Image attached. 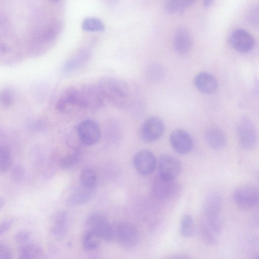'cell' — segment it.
<instances>
[{
	"instance_id": "1",
	"label": "cell",
	"mask_w": 259,
	"mask_h": 259,
	"mask_svg": "<svg viewBox=\"0 0 259 259\" xmlns=\"http://www.w3.org/2000/svg\"><path fill=\"white\" fill-rule=\"evenodd\" d=\"M104 100L97 85L78 84L68 87L61 93L56 108L63 113L75 109L96 111L103 107Z\"/></svg>"
},
{
	"instance_id": "2",
	"label": "cell",
	"mask_w": 259,
	"mask_h": 259,
	"mask_svg": "<svg viewBox=\"0 0 259 259\" xmlns=\"http://www.w3.org/2000/svg\"><path fill=\"white\" fill-rule=\"evenodd\" d=\"M97 85L104 100L113 106L121 109L132 106L133 102L132 90L125 80L107 76L101 78Z\"/></svg>"
},
{
	"instance_id": "3",
	"label": "cell",
	"mask_w": 259,
	"mask_h": 259,
	"mask_svg": "<svg viewBox=\"0 0 259 259\" xmlns=\"http://www.w3.org/2000/svg\"><path fill=\"white\" fill-rule=\"evenodd\" d=\"M222 208V201L220 195L215 192L208 194L204 201L202 220L218 234L222 228L220 219Z\"/></svg>"
},
{
	"instance_id": "4",
	"label": "cell",
	"mask_w": 259,
	"mask_h": 259,
	"mask_svg": "<svg viewBox=\"0 0 259 259\" xmlns=\"http://www.w3.org/2000/svg\"><path fill=\"white\" fill-rule=\"evenodd\" d=\"M112 226L114 238L122 246L131 249L137 246L139 241V233L135 225L126 221H117Z\"/></svg>"
},
{
	"instance_id": "5",
	"label": "cell",
	"mask_w": 259,
	"mask_h": 259,
	"mask_svg": "<svg viewBox=\"0 0 259 259\" xmlns=\"http://www.w3.org/2000/svg\"><path fill=\"white\" fill-rule=\"evenodd\" d=\"M233 199L241 209L248 210L257 208L259 207V190L250 185H242L235 189Z\"/></svg>"
},
{
	"instance_id": "6",
	"label": "cell",
	"mask_w": 259,
	"mask_h": 259,
	"mask_svg": "<svg viewBox=\"0 0 259 259\" xmlns=\"http://www.w3.org/2000/svg\"><path fill=\"white\" fill-rule=\"evenodd\" d=\"M76 134L81 144L89 146L98 142L101 137V128L94 120L88 119L80 122L76 129Z\"/></svg>"
},
{
	"instance_id": "7",
	"label": "cell",
	"mask_w": 259,
	"mask_h": 259,
	"mask_svg": "<svg viewBox=\"0 0 259 259\" xmlns=\"http://www.w3.org/2000/svg\"><path fill=\"white\" fill-rule=\"evenodd\" d=\"M164 131V124L159 117L151 116L146 119L141 125L139 136L146 143H152L159 139Z\"/></svg>"
},
{
	"instance_id": "8",
	"label": "cell",
	"mask_w": 259,
	"mask_h": 259,
	"mask_svg": "<svg viewBox=\"0 0 259 259\" xmlns=\"http://www.w3.org/2000/svg\"><path fill=\"white\" fill-rule=\"evenodd\" d=\"M86 226L88 230L94 231L101 239L110 241L114 238L112 225L99 212H94L88 217Z\"/></svg>"
},
{
	"instance_id": "9",
	"label": "cell",
	"mask_w": 259,
	"mask_h": 259,
	"mask_svg": "<svg viewBox=\"0 0 259 259\" xmlns=\"http://www.w3.org/2000/svg\"><path fill=\"white\" fill-rule=\"evenodd\" d=\"M237 134L240 145L245 149H253L257 143V135L252 120L242 117L237 126Z\"/></svg>"
},
{
	"instance_id": "10",
	"label": "cell",
	"mask_w": 259,
	"mask_h": 259,
	"mask_svg": "<svg viewBox=\"0 0 259 259\" xmlns=\"http://www.w3.org/2000/svg\"><path fill=\"white\" fill-rule=\"evenodd\" d=\"M179 191V186L175 180L157 177L152 185L153 196L160 200H167L174 197Z\"/></svg>"
},
{
	"instance_id": "11",
	"label": "cell",
	"mask_w": 259,
	"mask_h": 259,
	"mask_svg": "<svg viewBox=\"0 0 259 259\" xmlns=\"http://www.w3.org/2000/svg\"><path fill=\"white\" fill-rule=\"evenodd\" d=\"M169 141L173 149L181 155L190 153L194 147L191 135L182 128H177L172 131L170 135Z\"/></svg>"
},
{
	"instance_id": "12",
	"label": "cell",
	"mask_w": 259,
	"mask_h": 259,
	"mask_svg": "<svg viewBox=\"0 0 259 259\" xmlns=\"http://www.w3.org/2000/svg\"><path fill=\"white\" fill-rule=\"evenodd\" d=\"M133 163L138 173L143 176H147L155 170L157 161L152 152L147 149H142L135 154Z\"/></svg>"
},
{
	"instance_id": "13",
	"label": "cell",
	"mask_w": 259,
	"mask_h": 259,
	"mask_svg": "<svg viewBox=\"0 0 259 259\" xmlns=\"http://www.w3.org/2000/svg\"><path fill=\"white\" fill-rule=\"evenodd\" d=\"M229 42L234 50L241 53L250 52L254 46L252 35L243 29L233 30L229 36Z\"/></svg>"
},
{
	"instance_id": "14",
	"label": "cell",
	"mask_w": 259,
	"mask_h": 259,
	"mask_svg": "<svg viewBox=\"0 0 259 259\" xmlns=\"http://www.w3.org/2000/svg\"><path fill=\"white\" fill-rule=\"evenodd\" d=\"M182 169V165L175 157L164 154L160 156L158 161L159 176L161 178L175 180Z\"/></svg>"
},
{
	"instance_id": "15",
	"label": "cell",
	"mask_w": 259,
	"mask_h": 259,
	"mask_svg": "<svg viewBox=\"0 0 259 259\" xmlns=\"http://www.w3.org/2000/svg\"><path fill=\"white\" fill-rule=\"evenodd\" d=\"M193 40L189 31L185 27L181 26L175 34L174 46L175 51L180 55L187 54L191 50Z\"/></svg>"
},
{
	"instance_id": "16",
	"label": "cell",
	"mask_w": 259,
	"mask_h": 259,
	"mask_svg": "<svg viewBox=\"0 0 259 259\" xmlns=\"http://www.w3.org/2000/svg\"><path fill=\"white\" fill-rule=\"evenodd\" d=\"M194 84L196 89L201 93L210 94L218 88V82L215 78L207 72H200L194 78Z\"/></svg>"
},
{
	"instance_id": "17",
	"label": "cell",
	"mask_w": 259,
	"mask_h": 259,
	"mask_svg": "<svg viewBox=\"0 0 259 259\" xmlns=\"http://www.w3.org/2000/svg\"><path fill=\"white\" fill-rule=\"evenodd\" d=\"M90 51L82 50L68 59L63 65V71L66 73H71L83 66L91 57Z\"/></svg>"
},
{
	"instance_id": "18",
	"label": "cell",
	"mask_w": 259,
	"mask_h": 259,
	"mask_svg": "<svg viewBox=\"0 0 259 259\" xmlns=\"http://www.w3.org/2000/svg\"><path fill=\"white\" fill-rule=\"evenodd\" d=\"M204 138L207 144L213 149H222L226 145L225 135L223 131L219 128H209L206 131Z\"/></svg>"
},
{
	"instance_id": "19",
	"label": "cell",
	"mask_w": 259,
	"mask_h": 259,
	"mask_svg": "<svg viewBox=\"0 0 259 259\" xmlns=\"http://www.w3.org/2000/svg\"><path fill=\"white\" fill-rule=\"evenodd\" d=\"M67 228V213L65 211H60L54 217V223L51 227V232L57 239H61L66 234Z\"/></svg>"
},
{
	"instance_id": "20",
	"label": "cell",
	"mask_w": 259,
	"mask_h": 259,
	"mask_svg": "<svg viewBox=\"0 0 259 259\" xmlns=\"http://www.w3.org/2000/svg\"><path fill=\"white\" fill-rule=\"evenodd\" d=\"M19 257L23 259L40 258L44 255L41 247L34 244L22 245L19 249Z\"/></svg>"
},
{
	"instance_id": "21",
	"label": "cell",
	"mask_w": 259,
	"mask_h": 259,
	"mask_svg": "<svg viewBox=\"0 0 259 259\" xmlns=\"http://www.w3.org/2000/svg\"><path fill=\"white\" fill-rule=\"evenodd\" d=\"M92 195L90 190H77L70 196L67 203L70 206L80 205L88 202Z\"/></svg>"
},
{
	"instance_id": "22",
	"label": "cell",
	"mask_w": 259,
	"mask_h": 259,
	"mask_svg": "<svg viewBox=\"0 0 259 259\" xmlns=\"http://www.w3.org/2000/svg\"><path fill=\"white\" fill-rule=\"evenodd\" d=\"M80 181L84 189L93 190L97 184V175L92 168H83L80 174Z\"/></svg>"
},
{
	"instance_id": "23",
	"label": "cell",
	"mask_w": 259,
	"mask_h": 259,
	"mask_svg": "<svg viewBox=\"0 0 259 259\" xmlns=\"http://www.w3.org/2000/svg\"><path fill=\"white\" fill-rule=\"evenodd\" d=\"M197 0H167L165 5V11L170 14L182 11L191 7Z\"/></svg>"
},
{
	"instance_id": "24",
	"label": "cell",
	"mask_w": 259,
	"mask_h": 259,
	"mask_svg": "<svg viewBox=\"0 0 259 259\" xmlns=\"http://www.w3.org/2000/svg\"><path fill=\"white\" fill-rule=\"evenodd\" d=\"M165 75V71L162 66L157 64L148 65L145 71L146 78L150 81L157 82L162 80Z\"/></svg>"
},
{
	"instance_id": "25",
	"label": "cell",
	"mask_w": 259,
	"mask_h": 259,
	"mask_svg": "<svg viewBox=\"0 0 259 259\" xmlns=\"http://www.w3.org/2000/svg\"><path fill=\"white\" fill-rule=\"evenodd\" d=\"M100 238L94 231L88 230L83 237L82 244L84 249H96L100 245Z\"/></svg>"
},
{
	"instance_id": "26",
	"label": "cell",
	"mask_w": 259,
	"mask_h": 259,
	"mask_svg": "<svg viewBox=\"0 0 259 259\" xmlns=\"http://www.w3.org/2000/svg\"><path fill=\"white\" fill-rule=\"evenodd\" d=\"M83 30L90 32H101L104 30L105 26L102 21L95 17H88L82 23Z\"/></svg>"
},
{
	"instance_id": "27",
	"label": "cell",
	"mask_w": 259,
	"mask_h": 259,
	"mask_svg": "<svg viewBox=\"0 0 259 259\" xmlns=\"http://www.w3.org/2000/svg\"><path fill=\"white\" fill-rule=\"evenodd\" d=\"M195 232V224L193 218L189 215H184L181 221L180 232L185 238L192 236Z\"/></svg>"
},
{
	"instance_id": "28",
	"label": "cell",
	"mask_w": 259,
	"mask_h": 259,
	"mask_svg": "<svg viewBox=\"0 0 259 259\" xmlns=\"http://www.w3.org/2000/svg\"><path fill=\"white\" fill-rule=\"evenodd\" d=\"M200 230L202 236L206 243L212 246L218 244V234L202 221L201 222Z\"/></svg>"
},
{
	"instance_id": "29",
	"label": "cell",
	"mask_w": 259,
	"mask_h": 259,
	"mask_svg": "<svg viewBox=\"0 0 259 259\" xmlns=\"http://www.w3.org/2000/svg\"><path fill=\"white\" fill-rule=\"evenodd\" d=\"M11 164V153L10 148L6 145L0 148V170L2 173L6 172Z\"/></svg>"
},
{
	"instance_id": "30",
	"label": "cell",
	"mask_w": 259,
	"mask_h": 259,
	"mask_svg": "<svg viewBox=\"0 0 259 259\" xmlns=\"http://www.w3.org/2000/svg\"><path fill=\"white\" fill-rule=\"evenodd\" d=\"M80 155L79 149H75L73 153L62 158L60 162L61 167L64 169H69L76 165L80 160Z\"/></svg>"
},
{
	"instance_id": "31",
	"label": "cell",
	"mask_w": 259,
	"mask_h": 259,
	"mask_svg": "<svg viewBox=\"0 0 259 259\" xmlns=\"http://www.w3.org/2000/svg\"><path fill=\"white\" fill-rule=\"evenodd\" d=\"M15 100V93L10 88H6L1 92V104L4 107L8 108L12 106Z\"/></svg>"
},
{
	"instance_id": "32",
	"label": "cell",
	"mask_w": 259,
	"mask_h": 259,
	"mask_svg": "<svg viewBox=\"0 0 259 259\" xmlns=\"http://www.w3.org/2000/svg\"><path fill=\"white\" fill-rule=\"evenodd\" d=\"M247 19L252 25L259 27V5H256L250 9L248 13Z\"/></svg>"
},
{
	"instance_id": "33",
	"label": "cell",
	"mask_w": 259,
	"mask_h": 259,
	"mask_svg": "<svg viewBox=\"0 0 259 259\" xmlns=\"http://www.w3.org/2000/svg\"><path fill=\"white\" fill-rule=\"evenodd\" d=\"M11 175L15 181H21L24 176V169L20 165H16L12 170Z\"/></svg>"
},
{
	"instance_id": "34",
	"label": "cell",
	"mask_w": 259,
	"mask_h": 259,
	"mask_svg": "<svg viewBox=\"0 0 259 259\" xmlns=\"http://www.w3.org/2000/svg\"><path fill=\"white\" fill-rule=\"evenodd\" d=\"M31 233L28 231H21L17 233L15 236V240L19 243H25L29 239Z\"/></svg>"
},
{
	"instance_id": "35",
	"label": "cell",
	"mask_w": 259,
	"mask_h": 259,
	"mask_svg": "<svg viewBox=\"0 0 259 259\" xmlns=\"http://www.w3.org/2000/svg\"><path fill=\"white\" fill-rule=\"evenodd\" d=\"M12 252L10 248L5 244H0V259H10Z\"/></svg>"
},
{
	"instance_id": "36",
	"label": "cell",
	"mask_w": 259,
	"mask_h": 259,
	"mask_svg": "<svg viewBox=\"0 0 259 259\" xmlns=\"http://www.w3.org/2000/svg\"><path fill=\"white\" fill-rule=\"evenodd\" d=\"M13 221L12 220H6L2 222L0 226V235H2L11 228Z\"/></svg>"
},
{
	"instance_id": "37",
	"label": "cell",
	"mask_w": 259,
	"mask_h": 259,
	"mask_svg": "<svg viewBox=\"0 0 259 259\" xmlns=\"http://www.w3.org/2000/svg\"><path fill=\"white\" fill-rule=\"evenodd\" d=\"M250 223L253 228H259V210L255 211L251 217Z\"/></svg>"
},
{
	"instance_id": "38",
	"label": "cell",
	"mask_w": 259,
	"mask_h": 259,
	"mask_svg": "<svg viewBox=\"0 0 259 259\" xmlns=\"http://www.w3.org/2000/svg\"><path fill=\"white\" fill-rule=\"evenodd\" d=\"M214 0H203V6L205 8L210 7L213 3Z\"/></svg>"
},
{
	"instance_id": "39",
	"label": "cell",
	"mask_w": 259,
	"mask_h": 259,
	"mask_svg": "<svg viewBox=\"0 0 259 259\" xmlns=\"http://www.w3.org/2000/svg\"><path fill=\"white\" fill-rule=\"evenodd\" d=\"M4 200L2 199V198H1V200H0V208H2L4 206Z\"/></svg>"
},
{
	"instance_id": "40",
	"label": "cell",
	"mask_w": 259,
	"mask_h": 259,
	"mask_svg": "<svg viewBox=\"0 0 259 259\" xmlns=\"http://www.w3.org/2000/svg\"><path fill=\"white\" fill-rule=\"evenodd\" d=\"M257 179L258 182V183H259V171H258V172L257 173Z\"/></svg>"
},
{
	"instance_id": "41",
	"label": "cell",
	"mask_w": 259,
	"mask_h": 259,
	"mask_svg": "<svg viewBox=\"0 0 259 259\" xmlns=\"http://www.w3.org/2000/svg\"><path fill=\"white\" fill-rule=\"evenodd\" d=\"M52 1H53V2H58V1H59V0H52Z\"/></svg>"
}]
</instances>
